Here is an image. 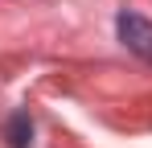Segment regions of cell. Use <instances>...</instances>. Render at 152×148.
I'll list each match as a JSON object with an SVG mask.
<instances>
[{
    "label": "cell",
    "instance_id": "cell-1",
    "mask_svg": "<svg viewBox=\"0 0 152 148\" xmlns=\"http://www.w3.org/2000/svg\"><path fill=\"white\" fill-rule=\"evenodd\" d=\"M115 33L132 53H140L144 62H152V21H144L140 12H119L115 17Z\"/></svg>",
    "mask_w": 152,
    "mask_h": 148
},
{
    "label": "cell",
    "instance_id": "cell-2",
    "mask_svg": "<svg viewBox=\"0 0 152 148\" xmlns=\"http://www.w3.org/2000/svg\"><path fill=\"white\" fill-rule=\"evenodd\" d=\"M4 140H8V148H29L33 144V119L25 111H17L12 119L4 123Z\"/></svg>",
    "mask_w": 152,
    "mask_h": 148
}]
</instances>
